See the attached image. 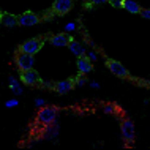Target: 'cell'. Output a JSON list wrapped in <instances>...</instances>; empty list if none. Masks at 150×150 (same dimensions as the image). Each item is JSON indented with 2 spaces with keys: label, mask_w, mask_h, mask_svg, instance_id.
<instances>
[{
  "label": "cell",
  "mask_w": 150,
  "mask_h": 150,
  "mask_svg": "<svg viewBox=\"0 0 150 150\" xmlns=\"http://www.w3.org/2000/svg\"><path fill=\"white\" fill-rule=\"evenodd\" d=\"M57 115H59V109L55 106H46L44 104L43 108H38V112H36V122L41 123L43 127L46 125H51L54 122H57Z\"/></svg>",
  "instance_id": "cell-1"
},
{
  "label": "cell",
  "mask_w": 150,
  "mask_h": 150,
  "mask_svg": "<svg viewBox=\"0 0 150 150\" xmlns=\"http://www.w3.org/2000/svg\"><path fill=\"white\" fill-rule=\"evenodd\" d=\"M14 63H16V68L19 71H27V70H32L35 67V57H33V54H27V52L19 51L16 54Z\"/></svg>",
  "instance_id": "cell-2"
},
{
  "label": "cell",
  "mask_w": 150,
  "mask_h": 150,
  "mask_svg": "<svg viewBox=\"0 0 150 150\" xmlns=\"http://www.w3.org/2000/svg\"><path fill=\"white\" fill-rule=\"evenodd\" d=\"M120 131H122V137H123L125 142H127V144H133L134 136H136V129H134V123H133V120L125 119L123 122H122Z\"/></svg>",
  "instance_id": "cell-3"
},
{
  "label": "cell",
  "mask_w": 150,
  "mask_h": 150,
  "mask_svg": "<svg viewBox=\"0 0 150 150\" xmlns=\"http://www.w3.org/2000/svg\"><path fill=\"white\" fill-rule=\"evenodd\" d=\"M41 46H43V40L41 38H32V40H27L25 43H22L21 47H19V51L35 55L36 52L41 49Z\"/></svg>",
  "instance_id": "cell-4"
},
{
  "label": "cell",
  "mask_w": 150,
  "mask_h": 150,
  "mask_svg": "<svg viewBox=\"0 0 150 150\" xmlns=\"http://www.w3.org/2000/svg\"><path fill=\"white\" fill-rule=\"evenodd\" d=\"M21 82L25 84V86H29V87L38 86L40 84V76L33 68H32V70H27V71H21Z\"/></svg>",
  "instance_id": "cell-5"
},
{
  "label": "cell",
  "mask_w": 150,
  "mask_h": 150,
  "mask_svg": "<svg viewBox=\"0 0 150 150\" xmlns=\"http://www.w3.org/2000/svg\"><path fill=\"white\" fill-rule=\"evenodd\" d=\"M108 68H109V71H111L112 74L119 76V78H128V76H129L128 70L120 62H117V60H109V62H108Z\"/></svg>",
  "instance_id": "cell-6"
},
{
  "label": "cell",
  "mask_w": 150,
  "mask_h": 150,
  "mask_svg": "<svg viewBox=\"0 0 150 150\" xmlns=\"http://www.w3.org/2000/svg\"><path fill=\"white\" fill-rule=\"evenodd\" d=\"M59 131H60V127H59V122H54L51 125H46L43 129V139L46 141H55L59 136Z\"/></svg>",
  "instance_id": "cell-7"
},
{
  "label": "cell",
  "mask_w": 150,
  "mask_h": 150,
  "mask_svg": "<svg viewBox=\"0 0 150 150\" xmlns=\"http://www.w3.org/2000/svg\"><path fill=\"white\" fill-rule=\"evenodd\" d=\"M73 2H74V0H54L52 10L57 14H67L73 8Z\"/></svg>",
  "instance_id": "cell-8"
},
{
  "label": "cell",
  "mask_w": 150,
  "mask_h": 150,
  "mask_svg": "<svg viewBox=\"0 0 150 150\" xmlns=\"http://www.w3.org/2000/svg\"><path fill=\"white\" fill-rule=\"evenodd\" d=\"M18 22L22 27H33L40 22V18L35 13H24L18 18Z\"/></svg>",
  "instance_id": "cell-9"
},
{
  "label": "cell",
  "mask_w": 150,
  "mask_h": 150,
  "mask_svg": "<svg viewBox=\"0 0 150 150\" xmlns=\"http://www.w3.org/2000/svg\"><path fill=\"white\" fill-rule=\"evenodd\" d=\"M74 88V81L73 79H67V81H59L54 84V90L59 95H65V93H70Z\"/></svg>",
  "instance_id": "cell-10"
},
{
  "label": "cell",
  "mask_w": 150,
  "mask_h": 150,
  "mask_svg": "<svg viewBox=\"0 0 150 150\" xmlns=\"http://www.w3.org/2000/svg\"><path fill=\"white\" fill-rule=\"evenodd\" d=\"M8 87L11 88L13 95H16V96H19V95H22V93H24L22 82H21V81H18L14 76H8Z\"/></svg>",
  "instance_id": "cell-11"
},
{
  "label": "cell",
  "mask_w": 150,
  "mask_h": 150,
  "mask_svg": "<svg viewBox=\"0 0 150 150\" xmlns=\"http://www.w3.org/2000/svg\"><path fill=\"white\" fill-rule=\"evenodd\" d=\"M78 70L81 74H88L92 70H93V65L92 62L87 59V55H84V57H78Z\"/></svg>",
  "instance_id": "cell-12"
},
{
  "label": "cell",
  "mask_w": 150,
  "mask_h": 150,
  "mask_svg": "<svg viewBox=\"0 0 150 150\" xmlns=\"http://www.w3.org/2000/svg\"><path fill=\"white\" fill-rule=\"evenodd\" d=\"M70 40L71 38L67 33H57V35H54L51 38V44H52V46H55V47H65V46H68Z\"/></svg>",
  "instance_id": "cell-13"
},
{
  "label": "cell",
  "mask_w": 150,
  "mask_h": 150,
  "mask_svg": "<svg viewBox=\"0 0 150 150\" xmlns=\"http://www.w3.org/2000/svg\"><path fill=\"white\" fill-rule=\"evenodd\" d=\"M68 47H70L71 54H74L76 57H84V55L87 54V52H86V47H84L79 41H76V40H70Z\"/></svg>",
  "instance_id": "cell-14"
},
{
  "label": "cell",
  "mask_w": 150,
  "mask_h": 150,
  "mask_svg": "<svg viewBox=\"0 0 150 150\" xmlns=\"http://www.w3.org/2000/svg\"><path fill=\"white\" fill-rule=\"evenodd\" d=\"M123 8L128 11V13H131V14L141 13V6L137 5L134 0H125V2H123Z\"/></svg>",
  "instance_id": "cell-15"
},
{
  "label": "cell",
  "mask_w": 150,
  "mask_h": 150,
  "mask_svg": "<svg viewBox=\"0 0 150 150\" xmlns=\"http://www.w3.org/2000/svg\"><path fill=\"white\" fill-rule=\"evenodd\" d=\"M2 24L5 27H8V29H13V27L18 25V18H14V16H11V14H3L2 16Z\"/></svg>",
  "instance_id": "cell-16"
},
{
  "label": "cell",
  "mask_w": 150,
  "mask_h": 150,
  "mask_svg": "<svg viewBox=\"0 0 150 150\" xmlns=\"http://www.w3.org/2000/svg\"><path fill=\"white\" fill-rule=\"evenodd\" d=\"M73 81H74V86H76V87H84V86L88 82L87 78H86V74L79 76V78H76V79H73Z\"/></svg>",
  "instance_id": "cell-17"
},
{
  "label": "cell",
  "mask_w": 150,
  "mask_h": 150,
  "mask_svg": "<svg viewBox=\"0 0 150 150\" xmlns=\"http://www.w3.org/2000/svg\"><path fill=\"white\" fill-rule=\"evenodd\" d=\"M16 106H19V100L18 98H10V100L5 101V108L6 109H13Z\"/></svg>",
  "instance_id": "cell-18"
},
{
  "label": "cell",
  "mask_w": 150,
  "mask_h": 150,
  "mask_svg": "<svg viewBox=\"0 0 150 150\" xmlns=\"http://www.w3.org/2000/svg\"><path fill=\"white\" fill-rule=\"evenodd\" d=\"M63 30H65V33H73V32L76 30V22H68V24H65Z\"/></svg>",
  "instance_id": "cell-19"
},
{
  "label": "cell",
  "mask_w": 150,
  "mask_h": 150,
  "mask_svg": "<svg viewBox=\"0 0 150 150\" xmlns=\"http://www.w3.org/2000/svg\"><path fill=\"white\" fill-rule=\"evenodd\" d=\"M103 112H104V114H114V112H115V106H114V104H104Z\"/></svg>",
  "instance_id": "cell-20"
},
{
  "label": "cell",
  "mask_w": 150,
  "mask_h": 150,
  "mask_svg": "<svg viewBox=\"0 0 150 150\" xmlns=\"http://www.w3.org/2000/svg\"><path fill=\"white\" fill-rule=\"evenodd\" d=\"M123 2L125 0H109V3L114 8H123Z\"/></svg>",
  "instance_id": "cell-21"
},
{
  "label": "cell",
  "mask_w": 150,
  "mask_h": 150,
  "mask_svg": "<svg viewBox=\"0 0 150 150\" xmlns=\"http://www.w3.org/2000/svg\"><path fill=\"white\" fill-rule=\"evenodd\" d=\"M33 103H35L36 108H43L44 104H46V100H44V98H35Z\"/></svg>",
  "instance_id": "cell-22"
},
{
  "label": "cell",
  "mask_w": 150,
  "mask_h": 150,
  "mask_svg": "<svg viewBox=\"0 0 150 150\" xmlns=\"http://www.w3.org/2000/svg\"><path fill=\"white\" fill-rule=\"evenodd\" d=\"M86 55H87V59L90 60L92 63H93V62H96V59H98V57H96V54H95L93 51H88V54H86Z\"/></svg>",
  "instance_id": "cell-23"
},
{
  "label": "cell",
  "mask_w": 150,
  "mask_h": 150,
  "mask_svg": "<svg viewBox=\"0 0 150 150\" xmlns=\"http://www.w3.org/2000/svg\"><path fill=\"white\" fill-rule=\"evenodd\" d=\"M141 18L149 19L150 21V10H141Z\"/></svg>",
  "instance_id": "cell-24"
},
{
  "label": "cell",
  "mask_w": 150,
  "mask_h": 150,
  "mask_svg": "<svg viewBox=\"0 0 150 150\" xmlns=\"http://www.w3.org/2000/svg\"><path fill=\"white\" fill-rule=\"evenodd\" d=\"M40 84H41L43 87H47V88H54V84H52V82H47V81H40Z\"/></svg>",
  "instance_id": "cell-25"
},
{
  "label": "cell",
  "mask_w": 150,
  "mask_h": 150,
  "mask_svg": "<svg viewBox=\"0 0 150 150\" xmlns=\"http://www.w3.org/2000/svg\"><path fill=\"white\" fill-rule=\"evenodd\" d=\"M106 2H109V0H90L92 5H101V3H106Z\"/></svg>",
  "instance_id": "cell-26"
},
{
  "label": "cell",
  "mask_w": 150,
  "mask_h": 150,
  "mask_svg": "<svg viewBox=\"0 0 150 150\" xmlns=\"http://www.w3.org/2000/svg\"><path fill=\"white\" fill-rule=\"evenodd\" d=\"M88 86H90V88H100V82H96V81H92Z\"/></svg>",
  "instance_id": "cell-27"
}]
</instances>
